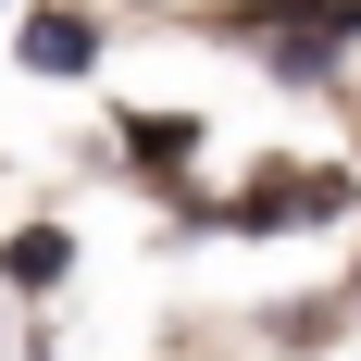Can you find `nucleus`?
Returning a JSON list of instances; mask_svg holds the SVG:
<instances>
[{
  "mask_svg": "<svg viewBox=\"0 0 361 361\" xmlns=\"http://www.w3.org/2000/svg\"><path fill=\"white\" fill-rule=\"evenodd\" d=\"M63 224H25V237H13V250H0V274H13V287H50V274H63Z\"/></svg>",
  "mask_w": 361,
  "mask_h": 361,
  "instance_id": "nucleus-1",
  "label": "nucleus"
},
{
  "mask_svg": "<svg viewBox=\"0 0 361 361\" xmlns=\"http://www.w3.org/2000/svg\"><path fill=\"white\" fill-rule=\"evenodd\" d=\"M25 63L75 75V63H87V25H75V13H37V25H25Z\"/></svg>",
  "mask_w": 361,
  "mask_h": 361,
  "instance_id": "nucleus-2",
  "label": "nucleus"
}]
</instances>
